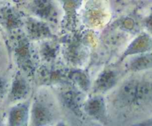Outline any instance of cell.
Returning <instances> with one entry per match:
<instances>
[{"mask_svg":"<svg viewBox=\"0 0 152 126\" xmlns=\"http://www.w3.org/2000/svg\"><path fill=\"white\" fill-rule=\"evenodd\" d=\"M152 67V55L145 54L138 56L132 59L129 63V70L140 71Z\"/></svg>","mask_w":152,"mask_h":126,"instance_id":"obj_8","label":"cell"},{"mask_svg":"<svg viewBox=\"0 0 152 126\" xmlns=\"http://www.w3.org/2000/svg\"><path fill=\"white\" fill-rule=\"evenodd\" d=\"M28 91H29V87L26 81L22 77H17L15 80L13 92H12L13 97L16 99H21L28 95Z\"/></svg>","mask_w":152,"mask_h":126,"instance_id":"obj_10","label":"cell"},{"mask_svg":"<svg viewBox=\"0 0 152 126\" xmlns=\"http://www.w3.org/2000/svg\"><path fill=\"white\" fill-rule=\"evenodd\" d=\"M140 125H152V118L147 121L143 122V123H141Z\"/></svg>","mask_w":152,"mask_h":126,"instance_id":"obj_12","label":"cell"},{"mask_svg":"<svg viewBox=\"0 0 152 126\" xmlns=\"http://www.w3.org/2000/svg\"><path fill=\"white\" fill-rule=\"evenodd\" d=\"M119 76V73L116 72L114 70L107 69L102 71L96 79L94 90L96 93H105V91L111 90L117 84Z\"/></svg>","mask_w":152,"mask_h":126,"instance_id":"obj_5","label":"cell"},{"mask_svg":"<svg viewBox=\"0 0 152 126\" xmlns=\"http://www.w3.org/2000/svg\"><path fill=\"white\" fill-rule=\"evenodd\" d=\"M56 105L46 97L45 95H39L32 102L31 119L34 125H46L53 123L57 118Z\"/></svg>","mask_w":152,"mask_h":126,"instance_id":"obj_2","label":"cell"},{"mask_svg":"<svg viewBox=\"0 0 152 126\" xmlns=\"http://www.w3.org/2000/svg\"><path fill=\"white\" fill-rule=\"evenodd\" d=\"M6 90V83L5 81L0 76V99L3 96Z\"/></svg>","mask_w":152,"mask_h":126,"instance_id":"obj_11","label":"cell"},{"mask_svg":"<svg viewBox=\"0 0 152 126\" xmlns=\"http://www.w3.org/2000/svg\"><path fill=\"white\" fill-rule=\"evenodd\" d=\"M113 105L129 111L148 103L152 99V83L139 78L123 82L116 90L112 98Z\"/></svg>","mask_w":152,"mask_h":126,"instance_id":"obj_1","label":"cell"},{"mask_svg":"<svg viewBox=\"0 0 152 126\" xmlns=\"http://www.w3.org/2000/svg\"><path fill=\"white\" fill-rule=\"evenodd\" d=\"M31 26V34L33 38H44V37L50 36V30L47 25H45L44 21L37 20L32 19Z\"/></svg>","mask_w":152,"mask_h":126,"instance_id":"obj_9","label":"cell"},{"mask_svg":"<svg viewBox=\"0 0 152 126\" xmlns=\"http://www.w3.org/2000/svg\"><path fill=\"white\" fill-rule=\"evenodd\" d=\"M29 108L30 105L28 103L22 104L15 108L10 115V123L18 125H26L30 117Z\"/></svg>","mask_w":152,"mask_h":126,"instance_id":"obj_6","label":"cell"},{"mask_svg":"<svg viewBox=\"0 0 152 126\" xmlns=\"http://www.w3.org/2000/svg\"><path fill=\"white\" fill-rule=\"evenodd\" d=\"M62 10L65 12L64 16H66V19L69 23L73 22L77 14L78 10L83 6V0H59Z\"/></svg>","mask_w":152,"mask_h":126,"instance_id":"obj_7","label":"cell"},{"mask_svg":"<svg viewBox=\"0 0 152 126\" xmlns=\"http://www.w3.org/2000/svg\"><path fill=\"white\" fill-rule=\"evenodd\" d=\"M106 103L100 95H96L88 99L83 105V108L85 112L90 117L100 122L106 121Z\"/></svg>","mask_w":152,"mask_h":126,"instance_id":"obj_4","label":"cell"},{"mask_svg":"<svg viewBox=\"0 0 152 126\" xmlns=\"http://www.w3.org/2000/svg\"><path fill=\"white\" fill-rule=\"evenodd\" d=\"M30 11L37 19L57 24L62 17V8L59 0H30Z\"/></svg>","mask_w":152,"mask_h":126,"instance_id":"obj_3","label":"cell"}]
</instances>
